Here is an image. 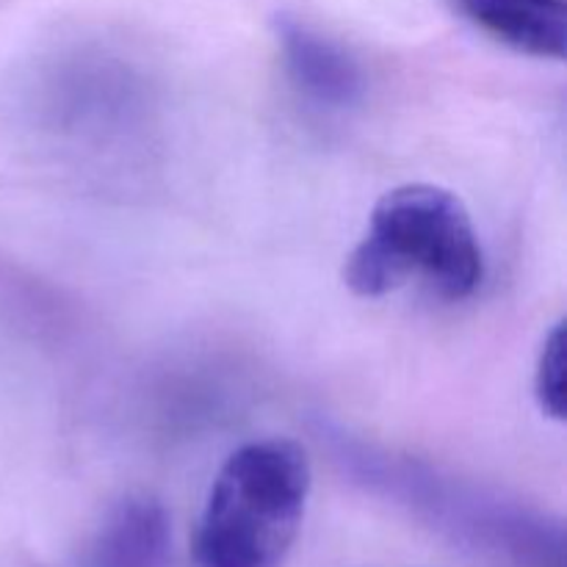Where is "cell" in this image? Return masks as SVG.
Wrapping results in <instances>:
<instances>
[{
    "label": "cell",
    "mask_w": 567,
    "mask_h": 567,
    "mask_svg": "<svg viewBox=\"0 0 567 567\" xmlns=\"http://www.w3.org/2000/svg\"><path fill=\"white\" fill-rule=\"evenodd\" d=\"M310 460L293 441L269 437L227 457L210 485L194 540L199 567H280L302 526Z\"/></svg>",
    "instance_id": "obj_2"
},
{
    "label": "cell",
    "mask_w": 567,
    "mask_h": 567,
    "mask_svg": "<svg viewBox=\"0 0 567 567\" xmlns=\"http://www.w3.org/2000/svg\"><path fill=\"white\" fill-rule=\"evenodd\" d=\"M452 3L480 31L518 53L535 59H565V0H452Z\"/></svg>",
    "instance_id": "obj_4"
},
{
    "label": "cell",
    "mask_w": 567,
    "mask_h": 567,
    "mask_svg": "<svg viewBox=\"0 0 567 567\" xmlns=\"http://www.w3.org/2000/svg\"><path fill=\"white\" fill-rule=\"evenodd\" d=\"M169 551V520L155 498H125L89 551V567H164Z\"/></svg>",
    "instance_id": "obj_5"
},
{
    "label": "cell",
    "mask_w": 567,
    "mask_h": 567,
    "mask_svg": "<svg viewBox=\"0 0 567 567\" xmlns=\"http://www.w3.org/2000/svg\"><path fill=\"white\" fill-rule=\"evenodd\" d=\"M565 324L559 321L543 343L535 371L537 402H540L543 413L557 421L565 419Z\"/></svg>",
    "instance_id": "obj_6"
},
{
    "label": "cell",
    "mask_w": 567,
    "mask_h": 567,
    "mask_svg": "<svg viewBox=\"0 0 567 567\" xmlns=\"http://www.w3.org/2000/svg\"><path fill=\"white\" fill-rule=\"evenodd\" d=\"M277 42L288 78L305 97L327 109L358 103L363 94V72L341 44L291 17L277 20Z\"/></svg>",
    "instance_id": "obj_3"
},
{
    "label": "cell",
    "mask_w": 567,
    "mask_h": 567,
    "mask_svg": "<svg viewBox=\"0 0 567 567\" xmlns=\"http://www.w3.org/2000/svg\"><path fill=\"white\" fill-rule=\"evenodd\" d=\"M485 275L476 227L454 192L408 183L382 194L369 230L349 252L343 280L358 297L377 299L415 277L446 302L468 299Z\"/></svg>",
    "instance_id": "obj_1"
}]
</instances>
